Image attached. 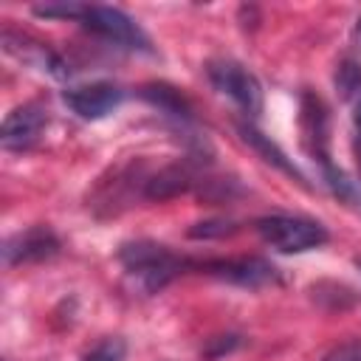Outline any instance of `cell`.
Segmentation results:
<instances>
[{
	"label": "cell",
	"mask_w": 361,
	"mask_h": 361,
	"mask_svg": "<svg viewBox=\"0 0 361 361\" xmlns=\"http://www.w3.org/2000/svg\"><path fill=\"white\" fill-rule=\"evenodd\" d=\"M237 231V226L234 223H228V220H206V223H197V226H192L189 228V237H203V240H209V237H226V234H234Z\"/></svg>",
	"instance_id": "16"
},
{
	"label": "cell",
	"mask_w": 361,
	"mask_h": 361,
	"mask_svg": "<svg viewBox=\"0 0 361 361\" xmlns=\"http://www.w3.org/2000/svg\"><path fill=\"white\" fill-rule=\"evenodd\" d=\"M254 226H257L262 243L282 254L313 251L330 240L327 228L319 220L299 217V214H268V217H259Z\"/></svg>",
	"instance_id": "2"
},
{
	"label": "cell",
	"mask_w": 361,
	"mask_h": 361,
	"mask_svg": "<svg viewBox=\"0 0 361 361\" xmlns=\"http://www.w3.org/2000/svg\"><path fill=\"white\" fill-rule=\"evenodd\" d=\"M62 102L79 118L99 121L124 102V90L113 82H90V85H76V87L62 90Z\"/></svg>",
	"instance_id": "5"
},
{
	"label": "cell",
	"mask_w": 361,
	"mask_h": 361,
	"mask_svg": "<svg viewBox=\"0 0 361 361\" xmlns=\"http://www.w3.org/2000/svg\"><path fill=\"white\" fill-rule=\"evenodd\" d=\"M124 353H127V344L121 338H104L96 347H90L82 355V361H121Z\"/></svg>",
	"instance_id": "15"
},
{
	"label": "cell",
	"mask_w": 361,
	"mask_h": 361,
	"mask_svg": "<svg viewBox=\"0 0 361 361\" xmlns=\"http://www.w3.org/2000/svg\"><path fill=\"white\" fill-rule=\"evenodd\" d=\"M237 133L243 135V141H245L254 152H259V155H262V161L274 164L276 169H282V172H285V175H290L293 180L305 183V175L293 166V161H290V158H288V155H285V152H282V149H279V147H276L265 133H259V130H257L254 124H248V121H240V124H237Z\"/></svg>",
	"instance_id": "12"
},
{
	"label": "cell",
	"mask_w": 361,
	"mask_h": 361,
	"mask_svg": "<svg viewBox=\"0 0 361 361\" xmlns=\"http://www.w3.org/2000/svg\"><path fill=\"white\" fill-rule=\"evenodd\" d=\"M336 90L350 104H355L361 99V65L358 62L347 59V62L338 65V71H336Z\"/></svg>",
	"instance_id": "14"
},
{
	"label": "cell",
	"mask_w": 361,
	"mask_h": 361,
	"mask_svg": "<svg viewBox=\"0 0 361 361\" xmlns=\"http://www.w3.org/2000/svg\"><path fill=\"white\" fill-rule=\"evenodd\" d=\"M322 361H361V338H350L324 353Z\"/></svg>",
	"instance_id": "17"
},
{
	"label": "cell",
	"mask_w": 361,
	"mask_h": 361,
	"mask_svg": "<svg viewBox=\"0 0 361 361\" xmlns=\"http://www.w3.org/2000/svg\"><path fill=\"white\" fill-rule=\"evenodd\" d=\"M141 99H147L152 107H158L164 116H169L178 124H192L195 121V110H192L189 99L172 85H164V82L144 85L141 87Z\"/></svg>",
	"instance_id": "11"
},
{
	"label": "cell",
	"mask_w": 361,
	"mask_h": 361,
	"mask_svg": "<svg viewBox=\"0 0 361 361\" xmlns=\"http://www.w3.org/2000/svg\"><path fill=\"white\" fill-rule=\"evenodd\" d=\"M355 265H358V268H361V259H355Z\"/></svg>",
	"instance_id": "19"
},
{
	"label": "cell",
	"mask_w": 361,
	"mask_h": 361,
	"mask_svg": "<svg viewBox=\"0 0 361 361\" xmlns=\"http://www.w3.org/2000/svg\"><path fill=\"white\" fill-rule=\"evenodd\" d=\"M118 262L141 293L164 290L189 265L183 257H178L175 251H169L166 245L152 243V240L124 243L118 248Z\"/></svg>",
	"instance_id": "1"
},
{
	"label": "cell",
	"mask_w": 361,
	"mask_h": 361,
	"mask_svg": "<svg viewBox=\"0 0 361 361\" xmlns=\"http://www.w3.org/2000/svg\"><path fill=\"white\" fill-rule=\"evenodd\" d=\"M59 237L48 226H31L25 231L11 234L3 243V262L8 268L14 265H28V262H42L59 254Z\"/></svg>",
	"instance_id": "6"
},
{
	"label": "cell",
	"mask_w": 361,
	"mask_h": 361,
	"mask_svg": "<svg viewBox=\"0 0 361 361\" xmlns=\"http://www.w3.org/2000/svg\"><path fill=\"white\" fill-rule=\"evenodd\" d=\"M322 178H324V183H327V189H330L338 200H344V203L361 209V183H358V180H353L347 172H341V169L333 166L330 161L322 164Z\"/></svg>",
	"instance_id": "13"
},
{
	"label": "cell",
	"mask_w": 361,
	"mask_h": 361,
	"mask_svg": "<svg viewBox=\"0 0 361 361\" xmlns=\"http://www.w3.org/2000/svg\"><path fill=\"white\" fill-rule=\"evenodd\" d=\"M353 45L361 51V17L355 20V25H353Z\"/></svg>",
	"instance_id": "18"
},
{
	"label": "cell",
	"mask_w": 361,
	"mask_h": 361,
	"mask_svg": "<svg viewBox=\"0 0 361 361\" xmlns=\"http://www.w3.org/2000/svg\"><path fill=\"white\" fill-rule=\"evenodd\" d=\"M48 124V116L39 104H20L14 107L6 118H3V127H0V144L3 149L8 152H25L31 149L39 138H42V130Z\"/></svg>",
	"instance_id": "7"
},
{
	"label": "cell",
	"mask_w": 361,
	"mask_h": 361,
	"mask_svg": "<svg viewBox=\"0 0 361 361\" xmlns=\"http://www.w3.org/2000/svg\"><path fill=\"white\" fill-rule=\"evenodd\" d=\"M206 274L240 285V288H265L279 282L276 268L262 257H240V259H214L206 262Z\"/></svg>",
	"instance_id": "8"
},
{
	"label": "cell",
	"mask_w": 361,
	"mask_h": 361,
	"mask_svg": "<svg viewBox=\"0 0 361 361\" xmlns=\"http://www.w3.org/2000/svg\"><path fill=\"white\" fill-rule=\"evenodd\" d=\"M206 76L212 87L223 96H228L245 116L262 113V85L259 79L234 59H212L206 65Z\"/></svg>",
	"instance_id": "3"
},
{
	"label": "cell",
	"mask_w": 361,
	"mask_h": 361,
	"mask_svg": "<svg viewBox=\"0 0 361 361\" xmlns=\"http://www.w3.org/2000/svg\"><path fill=\"white\" fill-rule=\"evenodd\" d=\"M79 23L99 34L102 39L107 42H116L121 48H133V51H152L149 48V37L141 31V25L127 17L121 8H113V6H85L82 8V17Z\"/></svg>",
	"instance_id": "4"
},
{
	"label": "cell",
	"mask_w": 361,
	"mask_h": 361,
	"mask_svg": "<svg viewBox=\"0 0 361 361\" xmlns=\"http://www.w3.org/2000/svg\"><path fill=\"white\" fill-rule=\"evenodd\" d=\"M327 135H330V121H327L324 102L313 93H302V141L319 164L330 161V152H327L330 138Z\"/></svg>",
	"instance_id": "9"
},
{
	"label": "cell",
	"mask_w": 361,
	"mask_h": 361,
	"mask_svg": "<svg viewBox=\"0 0 361 361\" xmlns=\"http://www.w3.org/2000/svg\"><path fill=\"white\" fill-rule=\"evenodd\" d=\"M192 183H195V172L189 169V164H166L158 172L147 175L144 197L147 200H166V197H175L180 192H189Z\"/></svg>",
	"instance_id": "10"
}]
</instances>
